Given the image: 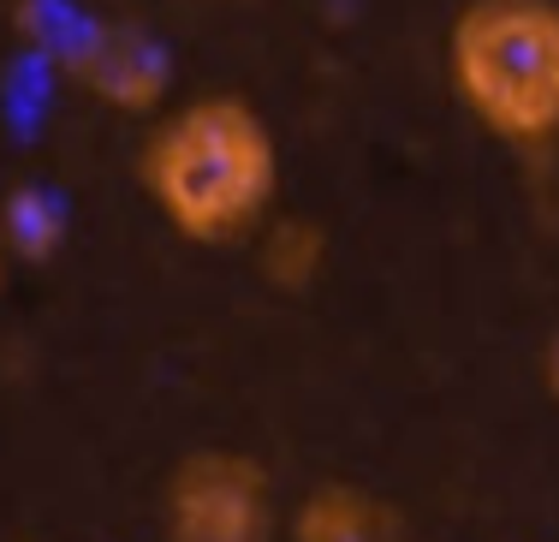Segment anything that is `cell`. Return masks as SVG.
<instances>
[{"label": "cell", "instance_id": "6da1fadb", "mask_svg": "<svg viewBox=\"0 0 559 542\" xmlns=\"http://www.w3.org/2000/svg\"><path fill=\"white\" fill-rule=\"evenodd\" d=\"M138 185L185 245H245L274 221L280 143L245 96H191L138 150Z\"/></svg>", "mask_w": 559, "mask_h": 542}, {"label": "cell", "instance_id": "7a4b0ae2", "mask_svg": "<svg viewBox=\"0 0 559 542\" xmlns=\"http://www.w3.org/2000/svg\"><path fill=\"white\" fill-rule=\"evenodd\" d=\"M447 84L495 143H559V0H471L447 31Z\"/></svg>", "mask_w": 559, "mask_h": 542}, {"label": "cell", "instance_id": "3957f363", "mask_svg": "<svg viewBox=\"0 0 559 542\" xmlns=\"http://www.w3.org/2000/svg\"><path fill=\"white\" fill-rule=\"evenodd\" d=\"M274 478L257 453L197 447L167 471L162 542H274Z\"/></svg>", "mask_w": 559, "mask_h": 542}, {"label": "cell", "instance_id": "277c9868", "mask_svg": "<svg viewBox=\"0 0 559 542\" xmlns=\"http://www.w3.org/2000/svg\"><path fill=\"white\" fill-rule=\"evenodd\" d=\"M72 78L84 96H96L114 114H155L173 90V55L143 24H96L90 48L72 60Z\"/></svg>", "mask_w": 559, "mask_h": 542}, {"label": "cell", "instance_id": "5b68a950", "mask_svg": "<svg viewBox=\"0 0 559 542\" xmlns=\"http://www.w3.org/2000/svg\"><path fill=\"white\" fill-rule=\"evenodd\" d=\"M292 542H399V512L364 483H316L286 525Z\"/></svg>", "mask_w": 559, "mask_h": 542}, {"label": "cell", "instance_id": "8992f818", "mask_svg": "<svg viewBox=\"0 0 559 542\" xmlns=\"http://www.w3.org/2000/svg\"><path fill=\"white\" fill-rule=\"evenodd\" d=\"M328 227L310 215H274L269 227L257 233V274L274 286V293H310L328 274Z\"/></svg>", "mask_w": 559, "mask_h": 542}, {"label": "cell", "instance_id": "52a82bcc", "mask_svg": "<svg viewBox=\"0 0 559 542\" xmlns=\"http://www.w3.org/2000/svg\"><path fill=\"white\" fill-rule=\"evenodd\" d=\"M0 233H7L12 262H48L66 239V209L43 185H12L0 197Z\"/></svg>", "mask_w": 559, "mask_h": 542}, {"label": "cell", "instance_id": "ba28073f", "mask_svg": "<svg viewBox=\"0 0 559 542\" xmlns=\"http://www.w3.org/2000/svg\"><path fill=\"white\" fill-rule=\"evenodd\" d=\"M12 24H19L24 43H31L36 55L66 78V72H72V60L90 48V36H96L102 19L78 12L72 0H19V7H12Z\"/></svg>", "mask_w": 559, "mask_h": 542}, {"label": "cell", "instance_id": "9c48e42d", "mask_svg": "<svg viewBox=\"0 0 559 542\" xmlns=\"http://www.w3.org/2000/svg\"><path fill=\"white\" fill-rule=\"evenodd\" d=\"M542 388H548V400L559 405V328L548 334V346H542Z\"/></svg>", "mask_w": 559, "mask_h": 542}, {"label": "cell", "instance_id": "30bf717a", "mask_svg": "<svg viewBox=\"0 0 559 542\" xmlns=\"http://www.w3.org/2000/svg\"><path fill=\"white\" fill-rule=\"evenodd\" d=\"M7 269H12V250H7V233H0V286H7Z\"/></svg>", "mask_w": 559, "mask_h": 542}]
</instances>
